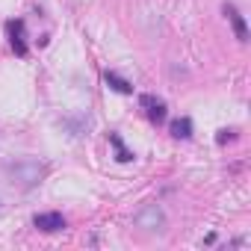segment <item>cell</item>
Masks as SVG:
<instances>
[{"instance_id":"obj_6","label":"cell","mask_w":251,"mask_h":251,"mask_svg":"<svg viewBox=\"0 0 251 251\" xmlns=\"http://www.w3.org/2000/svg\"><path fill=\"white\" fill-rule=\"evenodd\" d=\"M172 136L175 139H189L192 136V121L183 115V118H177V121H172Z\"/></svg>"},{"instance_id":"obj_5","label":"cell","mask_w":251,"mask_h":251,"mask_svg":"<svg viewBox=\"0 0 251 251\" xmlns=\"http://www.w3.org/2000/svg\"><path fill=\"white\" fill-rule=\"evenodd\" d=\"M6 30H9L12 50H15L18 56H24V53H27V45H24V21H9V24H6Z\"/></svg>"},{"instance_id":"obj_7","label":"cell","mask_w":251,"mask_h":251,"mask_svg":"<svg viewBox=\"0 0 251 251\" xmlns=\"http://www.w3.org/2000/svg\"><path fill=\"white\" fill-rule=\"evenodd\" d=\"M136 222H139L142 227H148L151 222H154V225H163V213L157 210V204H151V207H145V210L139 213V219H136Z\"/></svg>"},{"instance_id":"obj_8","label":"cell","mask_w":251,"mask_h":251,"mask_svg":"<svg viewBox=\"0 0 251 251\" xmlns=\"http://www.w3.org/2000/svg\"><path fill=\"white\" fill-rule=\"evenodd\" d=\"M103 80H106V86H109V89H115V92H121V95H130V92H133V86H130L127 80H121V77H118V74H112V71H106V74H103Z\"/></svg>"},{"instance_id":"obj_2","label":"cell","mask_w":251,"mask_h":251,"mask_svg":"<svg viewBox=\"0 0 251 251\" xmlns=\"http://www.w3.org/2000/svg\"><path fill=\"white\" fill-rule=\"evenodd\" d=\"M139 106L145 109V115H148L154 124L166 121V103H163L160 98H154V95H142V98H139Z\"/></svg>"},{"instance_id":"obj_9","label":"cell","mask_w":251,"mask_h":251,"mask_svg":"<svg viewBox=\"0 0 251 251\" xmlns=\"http://www.w3.org/2000/svg\"><path fill=\"white\" fill-rule=\"evenodd\" d=\"M109 142H112V148L118 151V157H115L118 163H130V160H133V154H130L127 148H124V145H121V139H118L115 133H109Z\"/></svg>"},{"instance_id":"obj_1","label":"cell","mask_w":251,"mask_h":251,"mask_svg":"<svg viewBox=\"0 0 251 251\" xmlns=\"http://www.w3.org/2000/svg\"><path fill=\"white\" fill-rule=\"evenodd\" d=\"M9 172L18 177V183H21V186H36V183H39V177L45 175V169H42L39 163H33V160H27V163H18V166H12Z\"/></svg>"},{"instance_id":"obj_3","label":"cell","mask_w":251,"mask_h":251,"mask_svg":"<svg viewBox=\"0 0 251 251\" xmlns=\"http://www.w3.org/2000/svg\"><path fill=\"white\" fill-rule=\"evenodd\" d=\"M33 225H36L39 230H45V233H56V230L65 227V219H62L59 213H39V216L33 219Z\"/></svg>"},{"instance_id":"obj_10","label":"cell","mask_w":251,"mask_h":251,"mask_svg":"<svg viewBox=\"0 0 251 251\" xmlns=\"http://www.w3.org/2000/svg\"><path fill=\"white\" fill-rule=\"evenodd\" d=\"M227 139H233V130H222L219 133V142H227Z\"/></svg>"},{"instance_id":"obj_4","label":"cell","mask_w":251,"mask_h":251,"mask_svg":"<svg viewBox=\"0 0 251 251\" xmlns=\"http://www.w3.org/2000/svg\"><path fill=\"white\" fill-rule=\"evenodd\" d=\"M225 15H227V21L233 24V33H236V39L245 45V42H248V27H245V18L239 15V9H236L233 3H225Z\"/></svg>"}]
</instances>
